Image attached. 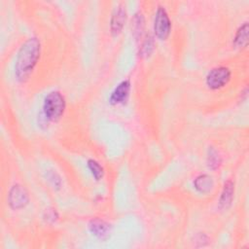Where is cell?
Masks as SVG:
<instances>
[{
	"instance_id": "cell-17",
	"label": "cell",
	"mask_w": 249,
	"mask_h": 249,
	"mask_svg": "<svg viewBox=\"0 0 249 249\" xmlns=\"http://www.w3.org/2000/svg\"><path fill=\"white\" fill-rule=\"evenodd\" d=\"M43 217L47 223L53 224L58 219V213L54 208H48L45 210Z\"/></svg>"
},
{
	"instance_id": "cell-7",
	"label": "cell",
	"mask_w": 249,
	"mask_h": 249,
	"mask_svg": "<svg viewBox=\"0 0 249 249\" xmlns=\"http://www.w3.org/2000/svg\"><path fill=\"white\" fill-rule=\"evenodd\" d=\"M126 9L124 4L115 8L110 19V31L113 36H118L122 32L126 21Z\"/></svg>"
},
{
	"instance_id": "cell-5",
	"label": "cell",
	"mask_w": 249,
	"mask_h": 249,
	"mask_svg": "<svg viewBox=\"0 0 249 249\" xmlns=\"http://www.w3.org/2000/svg\"><path fill=\"white\" fill-rule=\"evenodd\" d=\"M29 202V194L20 184H15L11 187L8 194V203L14 210L24 208Z\"/></svg>"
},
{
	"instance_id": "cell-8",
	"label": "cell",
	"mask_w": 249,
	"mask_h": 249,
	"mask_svg": "<svg viewBox=\"0 0 249 249\" xmlns=\"http://www.w3.org/2000/svg\"><path fill=\"white\" fill-rule=\"evenodd\" d=\"M130 89H131V84L129 80H124L121 83H119L109 96L110 104L112 105L124 104L129 96Z\"/></svg>"
},
{
	"instance_id": "cell-1",
	"label": "cell",
	"mask_w": 249,
	"mask_h": 249,
	"mask_svg": "<svg viewBox=\"0 0 249 249\" xmlns=\"http://www.w3.org/2000/svg\"><path fill=\"white\" fill-rule=\"evenodd\" d=\"M40 55L41 43L38 38H28L21 44L15 63V77L18 82H25L29 78L37 65Z\"/></svg>"
},
{
	"instance_id": "cell-10",
	"label": "cell",
	"mask_w": 249,
	"mask_h": 249,
	"mask_svg": "<svg viewBox=\"0 0 249 249\" xmlns=\"http://www.w3.org/2000/svg\"><path fill=\"white\" fill-rule=\"evenodd\" d=\"M213 186V179L208 174H200L194 180V188L200 194H207L211 192Z\"/></svg>"
},
{
	"instance_id": "cell-6",
	"label": "cell",
	"mask_w": 249,
	"mask_h": 249,
	"mask_svg": "<svg viewBox=\"0 0 249 249\" xmlns=\"http://www.w3.org/2000/svg\"><path fill=\"white\" fill-rule=\"evenodd\" d=\"M89 232L96 237L97 239L104 241L110 237L112 227L111 225L103 219L93 218L89 222Z\"/></svg>"
},
{
	"instance_id": "cell-3",
	"label": "cell",
	"mask_w": 249,
	"mask_h": 249,
	"mask_svg": "<svg viewBox=\"0 0 249 249\" xmlns=\"http://www.w3.org/2000/svg\"><path fill=\"white\" fill-rule=\"evenodd\" d=\"M171 31V21L164 7L159 6L154 18V33L160 40H166Z\"/></svg>"
},
{
	"instance_id": "cell-16",
	"label": "cell",
	"mask_w": 249,
	"mask_h": 249,
	"mask_svg": "<svg viewBox=\"0 0 249 249\" xmlns=\"http://www.w3.org/2000/svg\"><path fill=\"white\" fill-rule=\"evenodd\" d=\"M47 178H48V181L53 186V188H56V189H59L60 186H61V179L59 177V175L54 172V171H48L47 172Z\"/></svg>"
},
{
	"instance_id": "cell-4",
	"label": "cell",
	"mask_w": 249,
	"mask_h": 249,
	"mask_svg": "<svg viewBox=\"0 0 249 249\" xmlns=\"http://www.w3.org/2000/svg\"><path fill=\"white\" fill-rule=\"evenodd\" d=\"M231 72L228 67L219 66L211 69L205 78L206 86L213 90L224 88L231 80Z\"/></svg>"
},
{
	"instance_id": "cell-11",
	"label": "cell",
	"mask_w": 249,
	"mask_h": 249,
	"mask_svg": "<svg viewBox=\"0 0 249 249\" xmlns=\"http://www.w3.org/2000/svg\"><path fill=\"white\" fill-rule=\"evenodd\" d=\"M248 22L245 21L243 24H241L236 32H235V35L233 37V45L235 48H238V49H241V48H245L247 47V44H248Z\"/></svg>"
},
{
	"instance_id": "cell-15",
	"label": "cell",
	"mask_w": 249,
	"mask_h": 249,
	"mask_svg": "<svg viewBox=\"0 0 249 249\" xmlns=\"http://www.w3.org/2000/svg\"><path fill=\"white\" fill-rule=\"evenodd\" d=\"M87 166H88L91 176L94 178V180L99 181L100 179H102V177L104 175V169L97 160H95L93 159L88 160Z\"/></svg>"
},
{
	"instance_id": "cell-13",
	"label": "cell",
	"mask_w": 249,
	"mask_h": 249,
	"mask_svg": "<svg viewBox=\"0 0 249 249\" xmlns=\"http://www.w3.org/2000/svg\"><path fill=\"white\" fill-rule=\"evenodd\" d=\"M206 163L209 169L216 170L218 169L222 164V157L218 150L214 147H209L207 150V156H206Z\"/></svg>"
},
{
	"instance_id": "cell-12",
	"label": "cell",
	"mask_w": 249,
	"mask_h": 249,
	"mask_svg": "<svg viewBox=\"0 0 249 249\" xmlns=\"http://www.w3.org/2000/svg\"><path fill=\"white\" fill-rule=\"evenodd\" d=\"M145 28V18L141 12L134 14L131 19V33L136 40L141 38Z\"/></svg>"
},
{
	"instance_id": "cell-9",
	"label": "cell",
	"mask_w": 249,
	"mask_h": 249,
	"mask_svg": "<svg viewBox=\"0 0 249 249\" xmlns=\"http://www.w3.org/2000/svg\"><path fill=\"white\" fill-rule=\"evenodd\" d=\"M234 195V182L231 179L227 180L224 184L223 190L219 197V207L222 209H227L231 206Z\"/></svg>"
},
{
	"instance_id": "cell-14",
	"label": "cell",
	"mask_w": 249,
	"mask_h": 249,
	"mask_svg": "<svg viewBox=\"0 0 249 249\" xmlns=\"http://www.w3.org/2000/svg\"><path fill=\"white\" fill-rule=\"evenodd\" d=\"M155 48V41L151 35L146 36V38L142 41L140 49H139V55L142 58H146L150 56Z\"/></svg>"
},
{
	"instance_id": "cell-2",
	"label": "cell",
	"mask_w": 249,
	"mask_h": 249,
	"mask_svg": "<svg viewBox=\"0 0 249 249\" xmlns=\"http://www.w3.org/2000/svg\"><path fill=\"white\" fill-rule=\"evenodd\" d=\"M66 108V100L59 90L50 91L44 98L41 115L49 122L55 123L60 120Z\"/></svg>"
}]
</instances>
